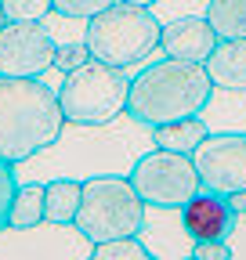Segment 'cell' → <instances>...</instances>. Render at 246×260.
<instances>
[{"instance_id":"obj_1","label":"cell","mask_w":246,"mask_h":260,"mask_svg":"<svg viewBox=\"0 0 246 260\" xmlns=\"http://www.w3.org/2000/svg\"><path fill=\"white\" fill-rule=\"evenodd\" d=\"M145 148H152V126L138 123L127 112L109 123H66L47 148L15 162V174L18 181H87L98 174H131Z\"/></svg>"},{"instance_id":"obj_2","label":"cell","mask_w":246,"mask_h":260,"mask_svg":"<svg viewBox=\"0 0 246 260\" xmlns=\"http://www.w3.org/2000/svg\"><path fill=\"white\" fill-rule=\"evenodd\" d=\"M62 126L58 94L40 76H0V159L22 162L47 148Z\"/></svg>"},{"instance_id":"obj_3","label":"cell","mask_w":246,"mask_h":260,"mask_svg":"<svg viewBox=\"0 0 246 260\" xmlns=\"http://www.w3.org/2000/svg\"><path fill=\"white\" fill-rule=\"evenodd\" d=\"M213 90V80L203 61H181L167 58L141 69L127 87V116H134L145 126L199 116L206 98Z\"/></svg>"},{"instance_id":"obj_4","label":"cell","mask_w":246,"mask_h":260,"mask_svg":"<svg viewBox=\"0 0 246 260\" xmlns=\"http://www.w3.org/2000/svg\"><path fill=\"white\" fill-rule=\"evenodd\" d=\"M160 29L163 22L156 18L152 8L112 0L105 11L90 15L83 22V44L90 58L116 65V69H127V65L145 61L152 51H160Z\"/></svg>"},{"instance_id":"obj_5","label":"cell","mask_w":246,"mask_h":260,"mask_svg":"<svg viewBox=\"0 0 246 260\" xmlns=\"http://www.w3.org/2000/svg\"><path fill=\"white\" fill-rule=\"evenodd\" d=\"M141 217H145V199L138 195L127 174H98L80 181V206L73 224L83 239H90V246L138 235Z\"/></svg>"},{"instance_id":"obj_6","label":"cell","mask_w":246,"mask_h":260,"mask_svg":"<svg viewBox=\"0 0 246 260\" xmlns=\"http://www.w3.org/2000/svg\"><path fill=\"white\" fill-rule=\"evenodd\" d=\"M127 87L131 80L123 76V69L90 58L80 69L66 73L54 94L66 123H109L127 112Z\"/></svg>"},{"instance_id":"obj_7","label":"cell","mask_w":246,"mask_h":260,"mask_svg":"<svg viewBox=\"0 0 246 260\" xmlns=\"http://www.w3.org/2000/svg\"><path fill=\"white\" fill-rule=\"evenodd\" d=\"M127 177L145 199V206H184L203 188L192 155L167 148H145Z\"/></svg>"},{"instance_id":"obj_8","label":"cell","mask_w":246,"mask_h":260,"mask_svg":"<svg viewBox=\"0 0 246 260\" xmlns=\"http://www.w3.org/2000/svg\"><path fill=\"white\" fill-rule=\"evenodd\" d=\"M54 69V37L44 22H4L0 76H44Z\"/></svg>"},{"instance_id":"obj_9","label":"cell","mask_w":246,"mask_h":260,"mask_svg":"<svg viewBox=\"0 0 246 260\" xmlns=\"http://www.w3.org/2000/svg\"><path fill=\"white\" fill-rule=\"evenodd\" d=\"M206 191L232 195L246 188V134H206L192 152Z\"/></svg>"},{"instance_id":"obj_10","label":"cell","mask_w":246,"mask_h":260,"mask_svg":"<svg viewBox=\"0 0 246 260\" xmlns=\"http://www.w3.org/2000/svg\"><path fill=\"white\" fill-rule=\"evenodd\" d=\"M90 239L76 224L40 220L33 228H0V256H90Z\"/></svg>"},{"instance_id":"obj_11","label":"cell","mask_w":246,"mask_h":260,"mask_svg":"<svg viewBox=\"0 0 246 260\" xmlns=\"http://www.w3.org/2000/svg\"><path fill=\"white\" fill-rule=\"evenodd\" d=\"M138 239L145 242L148 256L160 260H189L192 256V235L184 232L181 206H145Z\"/></svg>"},{"instance_id":"obj_12","label":"cell","mask_w":246,"mask_h":260,"mask_svg":"<svg viewBox=\"0 0 246 260\" xmlns=\"http://www.w3.org/2000/svg\"><path fill=\"white\" fill-rule=\"evenodd\" d=\"M181 220H184V232L192 235V242H228L239 217L228 206L225 195L199 188L192 199L181 206Z\"/></svg>"},{"instance_id":"obj_13","label":"cell","mask_w":246,"mask_h":260,"mask_svg":"<svg viewBox=\"0 0 246 260\" xmlns=\"http://www.w3.org/2000/svg\"><path fill=\"white\" fill-rule=\"evenodd\" d=\"M213 44H218V32L206 22V15H184V18L163 22V29H160V51L167 58L206 61Z\"/></svg>"},{"instance_id":"obj_14","label":"cell","mask_w":246,"mask_h":260,"mask_svg":"<svg viewBox=\"0 0 246 260\" xmlns=\"http://www.w3.org/2000/svg\"><path fill=\"white\" fill-rule=\"evenodd\" d=\"M199 116L210 134H246V90L213 87Z\"/></svg>"},{"instance_id":"obj_15","label":"cell","mask_w":246,"mask_h":260,"mask_svg":"<svg viewBox=\"0 0 246 260\" xmlns=\"http://www.w3.org/2000/svg\"><path fill=\"white\" fill-rule=\"evenodd\" d=\"M203 65H206L213 87L246 90V40H218Z\"/></svg>"},{"instance_id":"obj_16","label":"cell","mask_w":246,"mask_h":260,"mask_svg":"<svg viewBox=\"0 0 246 260\" xmlns=\"http://www.w3.org/2000/svg\"><path fill=\"white\" fill-rule=\"evenodd\" d=\"M210 134L203 116H184V119H170V123H156L152 126V148H167V152H184L192 155L203 138Z\"/></svg>"},{"instance_id":"obj_17","label":"cell","mask_w":246,"mask_h":260,"mask_svg":"<svg viewBox=\"0 0 246 260\" xmlns=\"http://www.w3.org/2000/svg\"><path fill=\"white\" fill-rule=\"evenodd\" d=\"M80 206V181L76 177H51L44 181V220L73 224Z\"/></svg>"},{"instance_id":"obj_18","label":"cell","mask_w":246,"mask_h":260,"mask_svg":"<svg viewBox=\"0 0 246 260\" xmlns=\"http://www.w3.org/2000/svg\"><path fill=\"white\" fill-rule=\"evenodd\" d=\"M44 220V181H18L8 210V228H33Z\"/></svg>"},{"instance_id":"obj_19","label":"cell","mask_w":246,"mask_h":260,"mask_svg":"<svg viewBox=\"0 0 246 260\" xmlns=\"http://www.w3.org/2000/svg\"><path fill=\"white\" fill-rule=\"evenodd\" d=\"M206 22L218 40H246V0H206Z\"/></svg>"},{"instance_id":"obj_20","label":"cell","mask_w":246,"mask_h":260,"mask_svg":"<svg viewBox=\"0 0 246 260\" xmlns=\"http://www.w3.org/2000/svg\"><path fill=\"white\" fill-rule=\"evenodd\" d=\"M90 260H152L145 242L138 235H123V239H109V242H95Z\"/></svg>"},{"instance_id":"obj_21","label":"cell","mask_w":246,"mask_h":260,"mask_svg":"<svg viewBox=\"0 0 246 260\" xmlns=\"http://www.w3.org/2000/svg\"><path fill=\"white\" fill-rule=\"evenodd\" d=\"M0 8H4L8 22H44L54 11L51 0H0Z\"/></svg>"},{"instance_id":"obj_22","label":"cell","mask_w":246,"mask_h":260,"mask_svg":"<svg viewBox=\"0 0 246 260\" xmlns=\"http://www.w3.org/2000/svg\"><path fill=\"white\" fill-rule=\"evenodd\" d=\"M83 61H90V51H87V44L80 37L54 44V73H73V69H80Z\"/></svg>"},{"instance_id":"obj_23","label":"cell","mask_w":246,"mask_h":260,"mask_svg":"<svg viewBox=\"0 0 246 260\" xmlns=\"http://www.w3.org/2000/svg\"><path fill=\"white\" fill-rule=\"evenodd\" d=\"M112 4V0H51V8H54V15H62V18H90V15H98V11H105Z\"/></svg>"},{"instance_id":"obj_24","label":"cell","mask_w":246,"mask_h":260,"mask_svg":"<svg viewBox=\"0 0 246 260\" xmlns=\"http://www.w3.org/2000/svg\"><path fill=\"white\" fill-rule=\"evenodd\" d=\"M15 188H18L15 162L0 159V228H8V210H11V199H15Z\"/></svg>"},{"instance_id":"obj_25","label":"cell","mask_w":246,"mask_h":260,"mask_svg":"<svg viewBox=\"0 0 246 260\" xmlns=\"http://www.w3.org/2000/svg\"><path fill=\"white\" fill-rule=\"evenodd\" d=\"M192 260H232V246L228 242H196Z\"/></svg>"},{"instance_id":"obj_26","label":"cell","mask_w":246,"mask_h":260,"mask_svg":"<svg viewBox=\"0 0 246 260\" xmlns=\"http://www.w3.org/2000/svg\"><path fill=\"white\" fill-rule=\"evenodd\" d=\"M228 246H232V260H235V256H239V260H246V213L235 220L232 235H228Z\"/></svg>"},{"instance_id":"obj_27","label":"cell","mask_w":246,"mask_h":260,"mask_svg":"<svg viewBox=\"0 0 246 260\" xmlns=\"http://www.w3.org/2000/svg\"><path fill=\"white\" fill-rule=\"evenodd\" d=\"M225 199H228V206L235 210V217H242V213H246V188H242V191H232V195H225Z\"/></svg>"},{"instance_id":"obj_28","label":"cell","mask_w":246,"mask_h":260,"mask_svg":"<svg viewBox=\"0 0 246 260\" xmlns=\"http://www.w3.org/2000/svg\"><path fill=\"white\" fill-rule=\"evenodd\" d=\"M123 4H138V8H152L156 0H123Z\"/></svg>"},{"instance_id":"obj_29","label":"cell","mask_w":246,"mask_h":260,"mask_svg":"<svg viewBox=\"0 0 246 260\" xmlns=\"http://www.w3.org/2000/svg\"><path fill=\"white\" fill-rule=\"evenodd\" d=\"M4 22H8V15H4V8H0V29H4Z\"/></svg>"}]
</instances>
